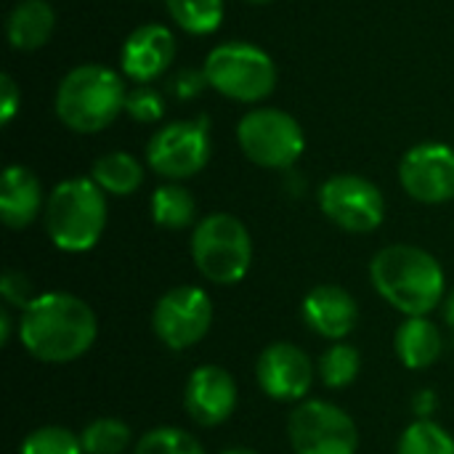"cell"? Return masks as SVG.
<instances>
[{
    "instance_id": "obj_18",
    "label": "cell",
    "mask_w": 454,
    "mask_h": 454,
    "mask_svg": "<svg viewBox=\"0 0 454 454\" xmlns=\"http://www.w3.org/2000/svg\"><path fill=\"white\" fill-rule=\"evenodd\" d=\"M396 359L407 370H428L444 354V335L428 317H404L394 335Z\"/></svg>"
},
{
    "instance_id": "obj_8",
    "label": "cell",
    "mask_w": 454,
    "mask_h": 454,
    "mask_svg": "<svg viewBox=\"0 0 454 454\" xmlns=\"http://www.w3.org/2000/svg\"><path fill=\"white\" fill-rule=\"evenodd\" d=\"M287 439L295 454H356L359 428L354 418L333 402L306 399L287 418Z\"/></svg>"
},
{
    "instance_id": "obj_9",
    "label": "cell",
    "mask_w": 454,
    "mask_h": 454,
    "mask_svg": "<svg viewBox=\"0 0 454 454\" xmlns=\"http://www.w3.org/2000/svg\"><path fill=\"white\" fill-rule=\"evenodd\" d=\"M215 319L213 298L197 285H178L160 295L152 309V330L170 351H186L205 340Z\"/></svg>"
},
{
    "instance_id": "obj_11",
    "label": "cell",
    "mask_w": 454,
    "mask_h": 454,
    "mask_svg": "<svg viewBox=\"0 0 454 454\" xmlns=\"http://www.w3.org/2000/svg\"><path fill=\"white\" fill-rule=\"evenodd\" d=\"M322 213L348 234H370L386 218L383 192L364 176L338 173L319 186Z\"/></svg>"
},
{
    "instance_id": "obj_15",
    "label": "cell",
    "mask_w": 454,
    "mask_h": 454,
    "mask_svg": "<svg viewBox=\"0 0 454 454\" xmlns=\"http://www.w3.org/2000/svg\"><path fill=\"white\" fill-rule=\"evenodd\" d=\"M301 319L314 335L330 343H338V340H346L356 330L359 303L340 285H317L314 290L303 295Z\"/></svg>"
},
{
    "instance_id": "obj_33",
    "label": "cell",
    "mask_w": 454,
    "mask_h": 454,
    "mask_svg": "<svg viewBox=\"0 0 454 454\" xmlns=\"http://www.w3.org/2000/svg\"><path fill=\"white\" fill-rule=\"evenodd\" d=\"M444 322H447V327L454 330V290L447 295V301H444Z\"/></svg>"
},
{
    "instance_id": "obj_22",
    "label": "cell",
    "mask_w": 454,
    "mask_h": 454,
    "mask_svg": "<svg viewBox=\"0 0 454 454\" xmlns=\"http://www.w3.org/2000/svg\"><path fill=\"white\" fill-rule=\"evenodd\" d=\"M362 372V354L356 346L338 340L330 348L322 351L319 362H317V378L322 380L325 388L340 391L348 388Z\"/></svg>"
},
{
    "instance_id": "obj_32",
    "label": "cell",
    "mask_w": 454,
    "mask_h": 454,
    "mask_svg": "<svg viewBox=\"0 0 454 454\" xmlns=\"http://www.w3.org/2000/svg\"><path fill=\"white\" fill-rule=\"evenodd\" d=\"M11 330H13L11 309H8V306H3V309H0V346H8V340H11Z\"/></svg>"
},
{
    "instance_id": "obj_34",
    "label": "cell",
    "mask_w": 454,
    "mask_h": 454,
    "mask_svg": "<svg viewBox=\"0 0 454 454\" xmlns=\"http://www.w3.org/2000/svg\"><path fill=\"white\" fill-rule=\"evenodd\" d=\"M221 454H258L255 450H247V447H231V450H223Z\"/></svg>"
},
{
    "instance_id": "obj_26",
    "label": "cell",
    "mask_w": 454,
    "mask_h": 454,
    "mask_svg": "<svg viewBox=\"0 0 454 454\" xmlns=\"http://www.w3.org/2000/svg\"><path fill=\"white\" fill-rule=\"evenodd\" d=\"M130 454H205V450L189 431L176 426H160L146 431Z\"/></svg>"
},
{
    "instance_id": "obj_13",
    "label": "cell",
    "mask_w": 454,
    "mask_h": 454,
    "mask_svg": "<svg viewBox=\"0 0 454 454\" xmlns=\"http://www.w3.org/2000/svg\"><path fill=\"white\" fill-rule=\"evenodd\" d=\"M399 184L420 205L454 200V149L439 141L412 146L399 162Z\"/></svg>"
},
{
    "instance_id": "obj_4",
    "label": "cell",
    "mask_w": 454,
    "mask_h": 454,
    "mask_svg": "<svg viewBox=\"0 0 454 454\" xmlns=\"http://www.w3.org/2000/svg\"><path fill=\"white\" fill-rule=\"evenodd\" d=\"M128 88L122 77L104 64H80L67 72L56 88L53 109L64 128L90 136L109 128L125 112Z\"/></svg>"
},
{
    "instance_id": "obj_14",
    "label": "cell",
    "mask_w": 454,
    "mask_h": 454,
    "mask_svg": "<svg viewBox=\"0 0 454 454\" xmlns=\"http://www.w3.org/2000/svg\"><path fill=\"white\" fill-rule=\"evenodd\" d=\"M239 402L234 375L221 364H200L184 386V410L200 428L223 426Z\"/></svg>"
},
{
    "instance_id": "obj_1",
    "label": "cell",
    "mask_w": 454,
    "mask_h": 454,
    "mask_svg": "<svg viewBox=\"0 0 454 454\" xmlns=\"http://www.w3.org/2000/svg\"><path fill=\"white\" fill-rule=\"evenodd\" d=\"M16 335L32 359L43 364H69L93 348L98 319L82 298L51 290L35 295L21 311Z\"/></svg>"
},
{
    "instance_id": "obj_16",
    "label": "cell",
    "mask_w": 454,
    "mask_h": 454,
    "mask_svg": "<svg viewBox=\"0 0 454 454\" xmlns=\"http://www.w3.org/2000/svg\"><path fill=\"white\" fill-rule=\"evenodd\" d=\"M176 56V37L162 24H144L133 29L120 48L122 74L136 80L138 85H149L162 77Z\"/></svg>"
},
{
    "instance_id": "obj_28",
    "label": "cell",
    "mask_w": 454,
    "mask_h": 454,
    "mask_svg": "<svg viewBox=\"0 0 454 454\" xmlns=\"http://www.w3.org/2000/svg\"><path fill=\"white\" fill-rule=\"evenodd\" d=\"M125 112L136 120V122H160L162 120V112H165V104H162V96L149 88V85H136L133 90H128V98H125Z\"/></svg>"
},
{
    "instance_id": "obj_31",
    "label": "cell",
    "mask_w": 454,
    "mask_h": 454,
    "mask_svg": "<svg viewBox=\"0 0 454 454\" xmlns=\"http://www.w3.org/2000/svg\"><path fill=\"white\" fill-rule=\"evenodd\" d=\"M436 410H439V396H436V391L423 388V391L415 394V399H412V412H415L418 420H434V412H436Z\"/></svg>"
},
{
    "instance_id": "obj_20",
    "label": "cell",
    "mask_w": 454,
    "mask_h": 454,
    "mask_svg": "<svg viewBox=\"0 0 454 454\" xmlns=\"http://www.w3.org/2000/svg\"><path fill=\"white\" fill-rule=\"evenodd\" d=\"M90 178L96 181V186L104 194L112 197H128L136 194L144 184V165L128 154V152H109L101 154L93 168H90Z\"/></svg>"
},
{
    "instance_id": "obj_25",
    "label": "cell",
    "mask_w": 454,
    "mask_h": 454,
    "mask_svg": "<svg viewBox=\"0 0 454 454\" xmlns=\"http://www.w3.org/2000/svg\"><path fill=\"white\" fill-rule=\"evenodd\" d=\"M396 454H454V436L436 420H415L402 431Z\"/></svg>"
},
{
    "instance_id": "obj_5",
    "label": "cell",
    "mask_w": 454,
    "mask_h": 454,
    "mask_svg": "<svg viewBox=\"0 0 454 454\" xmlns=\"http://www.w3.org/2000/svg\"><path fill=\"white\" fill-rule=\"evenodd\" d=\"M192 261L210 285H239L253 266V237L231 213H210L192 229Z\"/></svg>"
},
{
    "instance_id": "obj_23",
    "label": "cell",
    "mask_w": 454,
    "mask_h": 454,
    "mask_svg": "<svg viewBox=\"0 0 454 454\" xmlns=\"http://www.w3.org/2000/svg\"><path fill=\"white\" fill-rule=\"evenodd\" d=\"M85 454H125L133 444V431L120 418H96L80 431Z\"/></svg>"
},
{
    "instance_id": "obj_6",
    "label": "cell",
    "mask_w": 454,
    "mask_h": 454,
    "mask_svg": "<svg viewBox=\"0 0 454 454\" xmlns=\"http://www.w3.org/2000/svg\"><path fill=\"white\" fill-rule=\"evenodd\" d=\"M202 74L213 90L242 104H258L269 98L277 88L274 59L263 48L245 40L215 45L205 56Z\"/></svg>"
},
{
    "instance_id": "obj_29",
    "label": "cell",
    "mask_w": 454,
    "mask_h": 454,
    "mask_svg": "<svg viewBox=\"0 0 454 454\" xmlns=\"http://www.w3.org/2000/svg\"><path fill=\"white\" fill-rule=\"evenodd\" d=\"M0 295H3V303H5L8 309H19V311H24V309L32 303V298H35L27 274H21V271H16V269H8V271L0 277Z\"/></svg>"
},
{
    "instance_id": "obj_3",
    "label": "cell",
    "mask_w": 454,
    "mask_h": 454,
    "mask_svg": "<svg viewBox=\"0 0 454 454\" xmlns=\"http://www.w3.org/2000/svg\"><path fill=\"white\" fill-rule=\"evenodd\" d=\"M106 194L93 178H67L45 200L43 226L51 245L61 253L80 255L93 250L106 231Z\"/></svg>"
},
{
    "instance_id": "obj_2",
    "label": "cell",
    "mask_w": 454,
    "mask_h": 454,
    "mask_svg": "<svg viewBox=\"0 0 454 454\" xmlns=\"http://www.w3.org/2000/svg\"><path fill=\"white\" fill-rule=\"evenodd\" d=\"M370 282L375 293L404 317H428L444 306L447 274L436 255L418 245L380 247L370 261Z\"/></svg>"
},
{
    "instance_id": "obj_10",
    "label": "cell",
    "mask_w": 454,
    "mask_h": 454,
    "mask_svg": "<svg viewBox=\"0 0 454 454\" xmlns=\"http://www.w3.org/2000/svg\"><path fill=\"white\" fill-rule=\"evenodd\" d=\"M210 128L207 117L197 120H176L162 125L146 144V165L168 178L184 181L197 176L210 162Z\"/></svg>"
},
{
    "instance_id": "obj_24",
    "label": "cell",
    "mask_w": 454,
    "mask_h": 454,
    "mask_svg": "<svg viewBox=\"0 0 454 454\" xmlns=\"http://www.w3.org/2000/svg\"><path fill=\"white\" fill-rule=\"evenodd\" d=\"M170 19L189 35H210L223 21V0H165Z\"/></svg>"
},
{
    "instance_id": "obj_35",
    "label": "cell",
    "mask_w": 454,
    "mask_h": 454,
    "mask_svg": "<svg viewBox=\"0 0 454 454\" xmlns=\"http://www.w3.org/2000/svg\"><path fill=\"white\" fill-rule=\"evenodd\" d=\"M250 3H269V0H250Z\"/></svg>"
},
{
    "instance_id": "obj_21",
    "label": "cell",
    "mask_w": 454,
    "mask_h": 454,
    "mask_svg": "<svg viewBox=\"0 0 454 454\" xmlns=\"http://www.w3.org/2000/svg\"><path fill=\"white\" fill-rule=\"evenodd\" d=\"M149 213H152V221L168 231H181V229H189L192 223H197L194 221L197 218L194 194L178 181H168L152 192Z\"/></svg>"
},
{
    "instance_id": "obj_17",
    "label": "cell",
    "mask_w": 454,
    "mask_h": 454,
    "mask_svg": "<svg viewBox=\"0 0 454 454\" xmlns=\"http://www.w3.org/2000/svg\"><path fill=\"white\" fill-rule=\"evenodd\" d=\"M45 194L40 178L24 165H8L0 178V221L21 231L32 226L45 210Z\"/></svg>"
},
{
    "instance_id": "obj_19",
    "label": "cell",
    "mask_w": 454,
    "mask_h": 454,
    "mask_svg": "<svg viewBox=\"0 0 454 454\" xmlns=\"http://www.w3.org/2000/svg\"><path fill=\"white\" fill-rule=\"evenodd\" d=\"M56 27V13L48 0H19L8 19L5 35L13 51H37L43 48Z\"/></svg>"
},
{
    "instance_id": "obj_27",
    "label": "cell",
    "mask_w": 454,
    "mask_h": 454,
    "mask_svg": "<svg viewBox=\"0 0 454 454\" xmlns=\"http://www.w3.org/2000/svg\"><path fill=\"white\" fill-rule=\"evenodd\" d=\"M16 454H85L80 444V434L64 426H40L29 431Z\"/></svg>"
},
{
    "instance_id": "obj_7",
    "label": "cell",
    "mask_w": 454,
    "mask_h": 454,
    "mask_svg": "<svg viewBox=\"0 0 454 454\" xmlns=\"http://www.w3.org/2000/svg\"><path fill=\"white\" fill-rule=\"evenodd\" d=\"M237 144L253 165L266 170H287L301 160L306 136L293 114L274 106H255L239 120Z\"/></svg>"
},
{
    "instance_id": "obj_12",
    "label": "cell",
    "mask_w": 454,
    "mask_h": 454,
    "mask_svg": "<svg viewBox=\"0 0 454 454\" xmlns=\"http://www.w3.org/2000/svg\"><path fill=\"white\" fill-rule=\"evenodd\" d=\"M314 380L317 364L290 340L269 343L255 362V383L271 402L301 404L309 399Z\"/></svg>"
},
{
    "instance_id": "obj_30",
    "label": "cell",
    "mask_w": 454,
    "mask_h": 454,
    "mask_svg": "<svg viewBox=\"0 0 454 454\" xmlns=\"http://www.w3.org/2000/svg\"><path fill=\"white\" fill-rule=\"evenodd\" d=\"M19 104H21L19 85L13 82L11 74H3V77H0V122H3V125H11V120H13L16 112H19Z\"/></svg>"
}]
</instances>
